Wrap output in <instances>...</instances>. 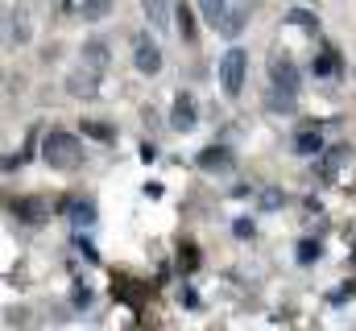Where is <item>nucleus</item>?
Returning a JSON list of instances; mask_svg holds the SVG:
<instances>
[{
    "instance_id": "1",
    "label": "nucleus",
    "mask_w": 356,
    "mask_h": 331,
    "mask_svg": "<svg viewBox=\"0 0 356 331\" xmlns=\"http://www.w3.org/2000/svg\"><path fill=\"white\" fill-rule=\"evenodd\" d=\"M42 162L54 166V170H75V166L83 162V150H79L75 133H67V129H50V133L42 137Z\"/></svg>"
},
{
    "instance_id": "2",
    "label": "nucleus",
    "mask_w": 356,
    "mask_h": 331,
    "mask_svg": "<svg viewBox=\"0 0 356 331\" xmlns=\"http://www.w3.org/2000/svg\"><path fill=\"white\" fill-rule=\"evenodd\" d=\"M245 75H249V54L241 50V46H232L224 58H220V87H224V95H241L245 91Z\"/></svg>"
},
{
    "instance_id": "3",
    "label": "nucleus",
    "mask_w": 356,
    "mask_h": 331,
    "mask_svg": "<svg viewBox=\"0 0 356 331\" xmlns=\"http://www.w3.org/2000/svg\"><path fill=\"white\" fill-rule=\"evenodd\" d=\"M133 67L141 75H158L162 71V50L149 33H133Z\"/></svg>"
},
{
    "instance_id": "4",
    "label": "nucleus",
    "mask_w": 356,
    "mask_h": 331,
    "mask_svg": "<svg viewBox=\"0 0 356 331\" xmlns=\"http://www.w3.org/2000/svg\"><path fill=\"white\" fill-rule=\"evenodd\" d=\"M269 83H273L277 91H286V95L298 99V91H302V71L294 67V58H273V67H269Z\"/></svg>"
},
{
    "instance_id": "5",
    "label": "nucleus",
    "mask_w": 356,
    "mask_h": 331,
    "mask_svg": "<svg viewBox=\"0 0 356 331\" xmlns=\"http://www.w3.org/2000/svg\"><path fill=\"white\" fill-rule=\"evenodd\" d=\"M170 124H175V133H191V129L199 124V104H195V95H191V91H178V95H175Z\"/></svg>"
},
{
    "instance_id": "6",
    "label": "nucleus",
    "mask_w": 356,
    "mask_h": 331,
    "mask_svg": "<svg viewBox=\"0 0 356 331\" xmlns=\"http://www.w3.org/2000/svg\"><path fill=\"white\" fill-rule=\"evenodd\" d=\"M232 150H224V145H207V150H199V158H195V166L199 170H207V174H228L232 170Z\"/></svg>"
},
{
    "instance_id": "7",
    "label": "nucleus",
    "mask_w": 356,
    "mask_h": 331,
    "mask_svg": "<svg viewBox=\"0 0 356 331\" xmlns=\"http://www.w3.org/2000/svg\"><path fill=\"white\" fill-rule=\"evenodd\" d=\"M58 211H67L75 228H91V224H95V216H99L91 199H67V203H58Z\"/></svg>"
},
{
    "instance_id": "8",
    "label": "nucleus",
    "mask_w": 356,
    "mask_h": 331,
    "mask_svg": "<svg viewBox=\"0 0 356 331\" xmlns=\"http://www.w3.org/2000/svg\"><path fill=\"white\" fill-rule=\"evenodd\" d=\"M141 8H145V17H149V25H154L158 33H170V25H175V13H170V0H141Z\"/></svg>"
},
{
    "instance_id": "9",
    "label": "nucleus",
    "mask_w": 356,
    "mask_h": 331,
    "mask_svg": "<svg viewBox=\"0 0 356 331\" xmlns=\"http://www.w3.org/2000/svg\"><path fill=\"white\" fill-rule=\"evenodd\" d=\"M245 21H249V8L236 4V8H224V17H220L216 29H220L224 38H241V33H245Z\"/></svg>"
},
{
    "instance_id": "10",
    "label": "nucleus",
    "mask_w": 356,
    "mask_h": 331,
    "mask_svg": "<svg viewBox=\"0 0 356 331\" xmlns=\"http://www.w3.org/2000/svg\"><path fill=\"white\" fill-rule=\"evenodd\" d=\"M108 58H112V54H108V42H99V38L83 42V63H88V71H95V75H99V71L108 67Z\"/></svg>"
},
{
    "instance_id": "11",
    "label": "nucleus",
    "mask_w": 356,
    "mask_h": 331,
    "mask_svg": "<svg viewBox=\"0 0 356 331\" xmlns=\"http://www.w3.org/2000/svg\"><path fill=\"white\" fill-rule=\"evenodd\" d=\"M311 75H315V79H336V75H340V58H336V50H319Z\"/></svg>"
},
{
    "instance_id": "12",
    "label": "nucleus",
    "mask_w": 356,
    "mask_h": 331,
    "mask_svg": "<svg viewBox=\"0 0 356 331\" xmlns=\"http://www.w3.org/2000/svg\"><path fill=\"white\" fill-rule=\"evenodd\" d=\"M294 154H323V133L302 129V133L294 137Z\"/></svg>"
},
{
    "instance_id": "13",
    "label": "nucleus",
    "mask_w": 356,
    "mask_h": 331,
    "mask_svg": "<svg viewBox=\"0 0 356 331\" xmlns=\"http://www.w3.org/2000/svg\"><path fill=\"white\" fill-rule=\"evenodd\" d=\"M286 25H298V29L315 33V29H319V17H315L311 8H290V13H286Z\"/></svg>"
},
{
    "instance_id": "14",
    "label": "nucleus",
    "mask_w": 356,
    "mask_h": 331,
    "mask_svg": "<svg viewBox=\"0 0 356 331\" xmlns=\"http://www.w3.org/2000/svg\"><path fill=\"white\" fill-rule=\"evenodd\" d=\"M175 21H178V29H182V33H178L182 42H195V38H199V21H195V13H191V8H178Z\"/></svg>"
},
{
    "instance_id": "15",
    "label": "nucleus",
    "mask_w": 356,
    "mask_h": 331,
    "mask_svg": "<svg viewBox=\"0 0 356 331\" xmlns=\"http://www.w3.org/2000/svg\"><path fill=\"white\" fill-rule=\"evenodd\" d=\"M282 207H286V195L277 186H269V191L257 195V211H282Z\"/></svg>"
},
{
    "instance_id": "16",
    "label": "nucleus",
    "mask_w": 356,
    "mask_h": 331,
    "mask_svg": "<svg viewBox=\"0 0 356 331\" xmlns=\"http://www.w3.org/2000/svg\"><path fill=\"white\" fill-rule=\"evenodd\" d=\"M79 129H83L88 137H95V141H104V145H108V141L116 137V129H112V124H104V120H83Z\"/></svg>"
},
{
    "instance_id": "17",
    "label": "nucleus",
    "mask_w": 356,
    "mask_h": 331,
    "mask_svg": "<svg viewBox=\"0 0 356 331\" xmlns=\"http://www.w3.org/2000/svg\"><path fill=\"white\" fill-rule=\"evenodd\" d=\"M112 8H116V0H83V17L88 21H104Z\"/></svg>"
},
{
    "instance_id": "18",
    "label": "nucleus",
    "mask_w": 356,
    "mask_h": 331,
    "mask_svg": "<svg viewBox=\"0 0 356 331\" xmlns=\"http://www.w3.org/2000/svg\"><path fill=\"white\" fill-rule=\"evenodd\" d=\"M8 17H13V42H29V17H25V8H13Z\"/></svg>"
},
{
    "instance_id": "19",
    "label": "nucleus",
    "mask_w": 356,
    "mask_h": 331,
    "mask_svg": "<svg viewBox=\"0 0 356 331\" xmlns=\"http://www.w3.org/2000/svg\"><path fill=\"white\" fill-rule=\"evenodd\" d=\"M67 87H71L75 95H95V71H88V75H71Z\"/></svg>"
},
{
    "instance_id": "20",
    "label": "nucleus",
    "mask_w": 356,
    "mask_h": 331,
    "mask_svg": "<svg viewBox=\"0 0 356 331\" xmlns=\"http://www.w3.org/2000/svg\"><path fill=\"white\" fill-rule=\"evenodd\" d=\"M224 8H228V0H199V13H203V17H207L211 25H220Z\"/></svg>"
},
{
    "instance_id": "21",
    "label": "nucleus",
    "mask_w": 356,
    "mask_h": 331,
    "mask_svg": "<svg viewBox=\"0 0 356 331\" xmlns=\"http://www.w3.org/2000/svg\"><path fill=\"white\" fill-rule=\"evenodd\" d=\"M269 112H294V95H286V91H269V104H266Z\"/></svg>"
},
{
    "instance_id": "22",
    "label": "nucleus",
    "mask_w": 356,
    "mask_h": 331,
    "mask_svg": "<svg viewBox=\"0 0 356 331\" xmlns=\"http://www.w3.org/2000/svg\"><path fill=\"white\" fill-rule=\"evenodd\" d=\"M232 236H236V241H253V236H257V224H253L249 216H241V220H232Z\"/></svg>"
},
{
    "instance_id": "23",
    "label": "nucleus",
    "mask_w": 356,
    "mask_h": 331,
    "mask_svg": "<svg viewBox=\"0 0 356 331\" xmlns=\"http://www.w3.org/2000/svg\"><path fill=\"white\" fill-rule=\"evenodd\" d=\"M17 216H25L29 224H42V220H46V211H42V207H38L33 199H25V203H17Z\"/></svg>"
},
{
    "instance_id": "24",
    "label": "nucleus",
    "mask_w": 356,
    "mask_h": 331,
    "mask_svg": "<svg viewBox=\"0 0 356 331\" xmlns=\"http://www.w3.org/2000/svg\"><path fill=\"white\" fill-rule=\"evenodd\" d=\"M315 257H319V245H315V241H302V245H298V261H302V265H311Z\"/></svg>"
},
{
    "instance_id": "25",
    "label": "nucleus",
    "mask_w": 356,
    "mask_h": 331,
    "mask_svg": "<svg viewBox=\"0 0 356 331\" xmlns=\"http://www.w3.org/2000/svg\"><path fill=\"white\" fill-rule=\"evenodd\" d=\"M182 269H199V248L182 245Z\"/></svg>"
},
{
    "instance_id": "26",
    "label": "nucleus",
    "mask_w": 356,
    "mask_h": 331,
    "mask_svg": "<svg viewBox=\"0 0 356 331\" xmlns=\"http://www.w3.org/2000/svg\"><path fill=\"white\" fill-rule=\"evenodd\" d=\"M178 302H182V307H186V311H199V294H195V290H191V286H186V290H182V294H178Z\"/></svg>"
},
{
    "instance_id": "27",
    "label": "nucleus",
    "mask_w": 356,
    "mask_h": 331,
    "mask_svg": "<svg viewBox=\"0 0 356 331\" xmlns=\"http://www.w3.org/2000/svg\"><path fill=\"white\" fill-rule=\"evenodd\" d=\"M75 307H79V311H88L91 307V290L88 286H75Z\"/></svg>"
}]
</instances>
